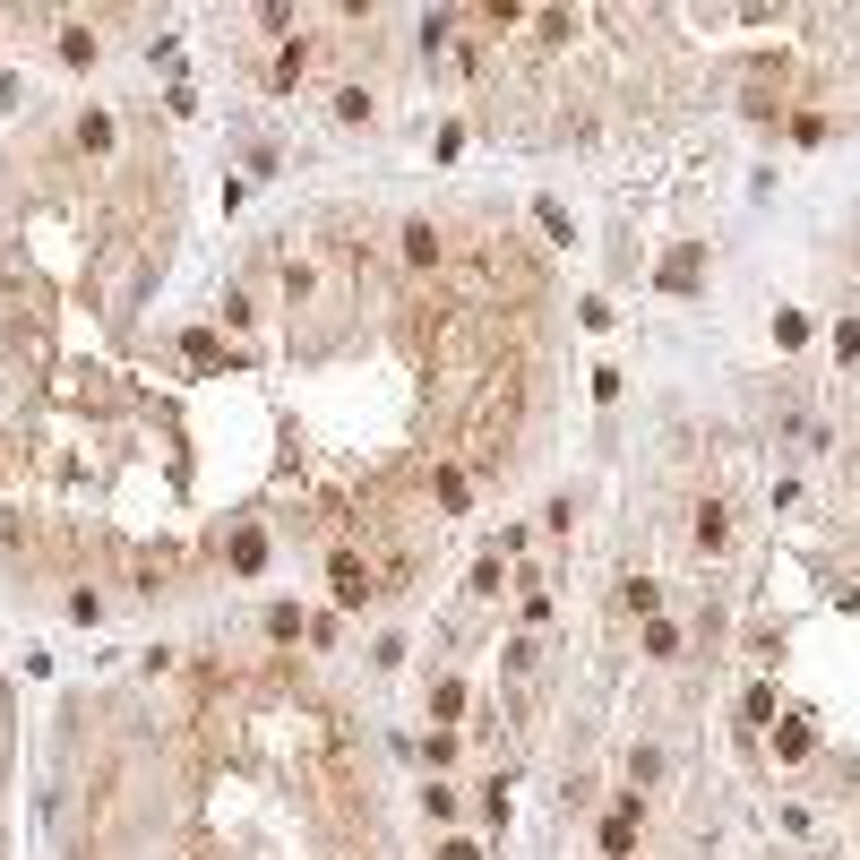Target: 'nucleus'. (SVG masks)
I'll list each match as a JSON object with an SVG mask.
<instances>
[{
    "mask_svg": "<svg viewBox=\"0 0 860 860\" xmlns=\"http://www.w3.org/2000/svg\"><path fill=\"white\" fill-rule=\"evenodd\" d=\"M336 594H344V602H362V594H370V577L353 568V559H336Z\"/></svg>",
    "mask_w": 860,
    "mask_h": 860,
    "instance_id": "nucleus-3",
    "label": "nucleus"
},
{
    "mask_svg": "<svg viewBox=\"0 0 860 860\" xmlns=\"http://www.w3.org/2000/svg\"><path fill=\"white\" fill-rule=\"evenodd\" d=\"M405 250H413V267H439V233H430V224H413Z\"/></svg>",
    "mask_w": 860,
    "mask_h": 860,
    "instance_id": "nucleus-2",
    "label": "nucleus"
},
{
    "mask_svg": "<svg viewBox=\"0 0 860 860\" xmlns=\"http://www.w3.org/2000/svg\"><path fill=\"white\" fill-rule=\"evenodd\" d=\"M723 534H731V508H714V499H706V508H697V542L723 551Z\"/></svg>",
    "mask_w": 860,
    "mask_h": 860,
    "instance_id": "nucleus-1",
    "label": "nucleus"
}]
</instances>
